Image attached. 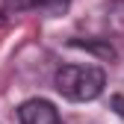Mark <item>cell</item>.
<instances>
[{"label":"cell","instance_id":"1","mask_svg":"<svg viewBox=\"0 0 124 124\" xmlns=\"http://www.w3.org/2000/svg\"><path fill=\"white\" fill-rule=\"evenodd\" d=\"M53 83H56L62 98L86 103V101H95L103 92L106 77L98 65H62L53 77Z\"/></svg>","mask_w":124,"mask_h":124},{"label":"cell","instance_id":"2","mask_svg":"<svg viewBox=\"0 0 124 124\" xmlns=\"http://www.w3.org/2000/svg\"><path fill=\"white\" fill-rule=\"evenodd\" d=\"M18 118H21V124H59L56 106L50 101H41V98L24 101L18 109Z\"/></svg>","mask_w":124,"mask_h":124},{"label":"cell","instance_id":"3","mask_svg":"<svg viewBox=\"0 0 124 124\" xmlns=\"http://www.w3.org/2000/svg\"><path fill=\"white\" fill-rule=\"evenodd\" d=\"M74 47H86V50H95V53H101V56H106V59H112V56H115L109 44H89V41H74Z\"/></svg>","mask_w":124,"mask_h":124},{"label":"cell","instance_id":"4","mask_svg":"<svg viewBox=\"0 0 124 124\" xmlns=\"http://www.w3.org/2000/svg\"><path fill=\"white\" fill-rule=\"evenodd\" d=\"M33 6H41V9H65L68 0H30Z\"/></svg>","mask_w":124,"mask_h":124},{"label":"cell","instance_id":"5","mask_svg":"<svg viewBox=\"0 0 124 124\" xmlns=\"http://www.w3.org/2000/svg\"><path fill=\"white\" fill-rule=\"evenodd\" d=\"M112 103H115V112H118V115H121V118H124V98H115V101H112Z\"/></svg>","mask_w":124,"mask_h":124}]
</instances>
